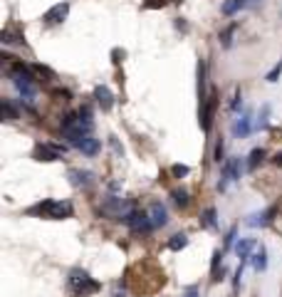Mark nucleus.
Listing matches in <instances>:
<instances>
[{"mask_svg": "<svg viewBox=\"0 0 282 297\" xmlns=\"http://www.w3.org/2000/svg\"><path fill=\"white\" fill-rule=\"evenodd\" d=\"M67 287H69V292L75 297H89V295H94V292L102 290V285H99L87 270H80V267H75V270L69 272Z\"/></svg>", "mask_w": 282, "mask_h": 297, "instance_id": "f257e3e1", "label": "nucleus"}, {"mask_svg": "<svg viewBox=\"0 0 282 297\" xmlns=\"http://www.w3.org/2000/svg\"><path fill=\"white\" fill-rule=\"evenodd\" d=\"M8 75H10L13 85L18 87V92H20L28 102H32L35 94H37V87H35V77H32V72H30L28 67H25L23 62H15V64L8 69Z\"/></svg>", "mask_w": 282, "mask_h": 297, "instance_id": "f03ea898", "label": "nucleus"}, {"mask_svg": "<svg viewBox=\"0 0 282 297\" xmlns=\"http://www.w3.org/2000/svg\"><path fill=\"white\" fill-rule=\"evenodd\" d=\"M30 215H40V218H52V220H62V218H69L75 213V208L69 201H40L37 206L28 208Z\"/></svg>", "mask_w": 282, "mask_h": 297, "instance_id": "7ed1b4c3", "label": "nucleus"}, {"mask_svg": "<svg viewBox=\"0 0 282 297\" xmlns=\"http://www.w3.org/2000/svg\"><path fill=\"white\" fill-rule=\"evenodd\" d=\"M134 210H136V208H134L131 201L119 198V196H107V198L102 201V206H99V213H102V215L114 218V220H124V223H126V218H129Z\"/></svg>", "mask_w": 282, "mask_h": 297, "instance_id": "20e7f679", "label": "nucleus"}, {"mask_svg": "<svg viewBox=\"0 0 282 297\" xmlns=\"http://www.w3.org/2000/svg\"><path fill=\"white\" fill-rule=\"evenodd\" d=\"M126 226H129L134 233H149V231H154L151 215H149V213H144V210H134V213L126 218Z\"/></svg>", "mask_w": 282, "mask_h": 297, "instance_id": "39448f33", "label": "nucleus"}, {"mask_svg": "<svg viewBox=\"0 0 282 297\" xmlns=\"http://www.w3.org/2000/svg\"><path fill=\"white\" fill-rule=\"evenodd\" d=\"M64 151H67V148L59 146V144H37L32 156H35L37 161H57V159H62Z\"/></svg>", "mask_w": 282, "mask_h": 297, "instance_id": "423d86ee", "label": "nucleus"}, {"mask_svg": "<svg viewBox=\"0 0 282 297\" xmlns=\"http://www.w3.org/2000/svg\"><path fill=\"white\" fill-rule=\"evenodd\" d=\"M216 107H218V97L216 92L208 94V99L200 104V126L203 131H210V121H213V114H216Z\"/></svg>", "mask_w": 282, "mask_h": 297, "instance_id": "0eeeda50", "label": "nucleus"}, {"mask_svg": "<svg viewBox=\"0 0 282 297\" xmlns=\"http://www.w3.org/2000/svg\"><path fill=\"white\" fill-rule=\"evenodd\" d=\"M67 13H69V3H57V5H52V8L45 13L42 20H45L47 25H59V23H64Z\"/></svg>", "mask_w": 282, "mask_h": 297, "instance_id": "6e6552de", "label": "nucleus"}, {"mask_svg": "<svg viewBox=\"0 0 282 297\" xmlns=\"http://www.w3.org/2000/svg\"><path fill=\"white\" fill-rule=\"evenodd\" d=\"M149 215H151L154 228H164V226L169 223V210H166V206H161L159 201H154V203L149 206Z\"/></svg>", "mask_w": 282, "mask_h": 297, "instance_id": "1a4fd4ad", "label": "nucleus"}, {"mask_svg": "<svg viewBox=\"0 0 282 297\" xmlns=\"http://www.w3.org/2000/svg\"><path fill=\"white\" fill-rule=\"evenodd\" d=\"M248 164L240 159V156H235V159H230L226 166H223V176L228 178V181H238V178L243 176V169H245Z\"/></svg>", "mask_w": 282, "mask_h": 297, "instance_id": "9d476101", "label": "nucleus"}, {"mask_svg": "<svg viewBox=\"0 0 282 297\" xmlns=\"http://www.w3.org/2000/svg\"><path fill=\"white\" fill-rule=\"evenodd\" d=\"M94 99H97V104L102 107V112H109L114 107V97L109 87H104V85H99V87H94Z\"/></svg>", "mask_w": 282, "mask_h": 297, "instance_id": "9b49d317", "label": "nucleus"}, {"mask_svg": "<svg viewBox=\"0 0 282 297\" xmlns=\"http://www.w3.org/2000/svg\"><path fill=\"white\" fill-rule=\"evenodd\" d=\"M92 178H94L92 171H82V169H72L69 171V181H72L75 188H87L92 183Z\"/></svg>", "mask_w": 282, "mask_h": 297, "instance_id": "f8f14e48", "label": "nucleus"}, {"mask_svg": "<svg viewBox=\"0 0 282 297\" xmlns=\"http://www.w3.org/2000/svg\"><path fill=\"white\" fill-rule=\"evenodd\" d=\"M253 250H255V240H253V238H243V240L235 245V253H238L240 263H245L248 258H253Z\"/></svg>", "mask_w": 282, "mask_h": 297, "instance_id": "ddd939ff", "label": "nucleus"}, {"mask_svg": "<svg viewBox=\"0 0 282 297\" xmlns=\"http://www.w3.org/2000/svg\"><path fill=\"white\" fill-rule=\"evenodd\" d=\"M275 213H277V208H267V210H262V213H255L250 215V220H248V226H267V223H272V218H275Z\"/></svg>", "mask_w": 282, "mask_h": 297, "instance_id": "4468645a", "label": "nucleus"}, {"mask_svg": "<svg viewBox=\"0 0 282 297\" xmlns=\"http://www.w3.org/2000/svg\"><path fill=\"white\" fill-rule=\"evenodd\" d=\"M75 148H80L82 154H87V156H94V154H99V148H102V144H99V139H94V136H85L80 144Z\"/></svg>", "mask_w": 282, "mask_h": 297, "instance_id": "2eb2a0df", "label": "nucleus"}, {"mask_svg": "<svg viewBox=\"0 0 282 297\" xmlns=\"http://www.w3.org/2000/svg\"><path fill=\"white\" fill-rule=\"evenodd\" d=\"M250 131H253V124H250V112H245L243 117L235 121V126H233V134H235V136H248Z\"/></svg>", "mask_w": 282, "mask_h": 297, "instance_id": "dca6fc26", "label": "nucleus"}, {"mask_svg": "<svg viewBox=\"0 0 282 297\" xmlns=\"http://www.w3.org/2000/svg\"><path fill=\"white\" fill-rule=\"evenodd\" d=\"M253 267L257 272H265V270H267V250H265L262 245L253 253Z\"/></svg>", "mask_w": 282, "mask_h": 297, "instance_id": "f3484780", "label": "nucleus"}, {"mask_svg": "<svg viewBox=\"0 0 282 297\" xmlns=\"http://www.w3.org/2000/svg\"><path fill=\"white\" fill-rule=\"evenodd\" d=\"M200 226L208 228V231H213V228L218 226V220H216V208H205V210H203V215H200Z\"/></svg>", "mask_w": 282, "mask_h": 297, "instance_id": "a211bd4d", "label": "nucleus"}, {"mask_svg": "<svg viewBox=\"0 0 282 297\" xmlns=\"http://www.w3.org/2000/svg\"><path fill=\"white\" fill-rule=\"evenodd\" d=\"M20 117V112H18V107L10 102V99H3V119L5 121H13V119Z\"/></svg>", "mask_w": 282, "mask_h": 297, "instance_id": "6ab92c4d", "label": "nucleus"}, {"mask_svg": "<svg viewBox=\"0 0 282 297\" xmlns=\"http://www.w3.org/2000/svg\"><path fill=\"white\" fill-rule=\"evenodd\" d=\"M248 5V0H226L223 3V15H235L238 10H243Z\"/></svg>", "mask_w": 282, "mask_h": 297, "instance_id": "aec40b11", "label": "nucleus"}, {"mask_svg": "<svg viewBox=\"0 0 282 297\" xmlns=\"http://www.w3.org/2000/svg\"><path fill=\"white\" fill-rule=\"evenodd\" d=\"M186 245H188V236H186V233H176V236L169 240V248H171V250H176V253H178V250H183Z\"/></svg>", "mask_w": 282, "mask_h": 297, "instance_id": "412c9836", "label": "nucleus"}, {"mask_svg": "<svg viewBox=\"0 0 282 297\" xmlns=\"http://www.w3.org/2000/svg\"><path fill=\"white\" fill-rule=\"evenodd\" d=\"M262 159H265V151H262V148H253L250 156H248V171H255L257 164H260Z\"/></svg>", "mask_w": 282, "mask_h": 297, "instance_id": "4be33fe9", "label": "nucleus"}, {"mask_svg": "<svg viewBox=\"0 0 282 297\" xmlns=\"http://www.w3.org/2000/svg\"><path fill=\"white\" fill-rule=\"evenodd\" d=\"M171 198H173V203H176L178 208H186V206H188V193H186L183 188L173 191V193H171Z\"/></svg>", "mask_w": 282, "mask_h": 297, "instance_id": "5701e85b", "label": "nucleus"}, {"mask_svg": "<svg viewBox=\"0 0 282 297\" xmlns=\"http://www.w3.org/2000/svg\"><path fill=\"white\" fill-rule=\"evenodd\" d=\"M267 117H270V104H262V112H260V119L255 121V129H265L267 126Z\"/></svg>", "mask_w": 282, "mask_h": 297, "instance_id": "b1692460", "label": "nucleus"}, {"mask_svg": "<svg viewBox=\"0 0 282 297\" xmlns=\"http://www.w3.org/2000/svg\"><path fill=\"white\" fill-rule=\"evenodd\" d=\"M235 28H238V25H230L228 30H223V32H221V42H223V47H230V37H233Z\"/></svg>", "mask_w": 282, "mask_h": 297, "instance_id": "393cba45", "label": "nucleus"}, {"mask_svg": "<svg viewBox=\"0 0 282 297\" xmlns=\"http://www.w3.org/2000/svg\"><path fill=\"white\" fill-rule=\"evenodd\" d=\"M280 75H282V59L275 64V67H272V69H270V72H267V82H277V77H280Z\"/></svg>", "mask_w": 282, "mask_h": 297, "instance_id": "a878e982", "label": "nucleus"}, {"mask_svg": "<svg viewBox=\"0 0 282 297\" xmlns=\"http://www.w3.org/2000/svg\"><path fill=\"white\" fill-rule=\"evenodd\" d=\"M171 171H173V176H176V178H181V176H188V171H191V169H188V166H183V164H176Z\"/></svg>", "mask_w": 282, "mask_h": 297, "instance_id": "bb28decb", "label": "nucleus"}, {"mask_svg": "<svg viewBox=\"0 0 282 297\" xmlns=\"http://www.w3.org/2000/svg\"><path fill=\"white\" fill-rule=\"evenodd\" d=\"M221 258H223V250H213V260H210V267H213V275L218 272V265H221Z\"/></svg>", "mask_w": 282, "mask_h": 297, "instance_id": "cd10ccee", "label": "nucleus"}, {"mask_svg": "<svg viewBox=\"0 0 282 297\" xmlns=\"http://www.w3.org/2000/svg\"><path fill=\"white\" fill-rule=\"evenodd\" d=\"M240 104H243V94H240V89H235V97H233L230 109H233V112H238V109H240Z\"/></svg>", "mask_w": 282, "mask_h": 297, "instance_id": "c85d7f7f", "label": "nucleus"}, {"mask_svg": "<svg viewBox=\"0 0 282 297\" xmlns=\"http://www.w3.org/2000/svg\"><path fill=\"white\" fill-rule=\"evenodd\" d=\"M166 3H169V0H146L144 5H146V8H164Z\"/></svg>", "mask_w": 282, "mask_h": 297, "instance_id": "c756f323", "label": "nucleus"}, {"mask_svg": "<svg viewBox=\"0 0 282 297\" xmlns=\"http://www.w3.org/2000/svg\"><path fill=\"white\" fill-rule=\"evenodd\" d=\"M223 151H226V148H223V141H218V144H216V161H218V164L223 161Z\"/></svg>", "mask_w": 282, "mask_h": 297, "instance_id": "7c9ffc66", "label": "nucleus"}, {"mask_svg": "<svg viewBox=\"0 0 282 297\" xmlns=\"http://www.w3.org/2000/svg\"><path fill=\"white\" fill-rule=\"evenodd\" d=\"M233 240H235V228H230V231H228V236H226V248H230V245H233Z\"/></svg>", "mask_w": 282, "mask_h": 297, "instance_id": "2f4dec72", "label": "nucleus"}, {"mask_svg": "<svg viewBox=\"0 0 282 297\" xmlns=\"http://www.w3.org/2000/svg\"><path fill=\"white\" fill-rule=\"evenodd\" d=\"M183 297H200V292H198V287H196V285H191V287L186 290V295H183Z\"/></svg>", "mask_w": 282, "mask_h": 297, "instance_id": "473e14b6", "label": "nucleus"}, {"mask_svg": "<svg viewBox=\"0 0 282 297\" xmlns=\"http://www.w3.org/2000/svg\"><path fill=\"white\" fill-rule=\"evenodd\" d=\"M112 297H126V292H124V290L116 285V287H114V292H112Z\"/></svg>", "mask_w": 282, "mask_h": 297, "instance_id": "72a5a7b5", "label": "nucleus"}, {"mask_svg": "<svg viewBox=\"0 0 282 297\" xmlns=\"http://www.w3.org/2000/svg\"><path fill=\"white\" fill-rule=\"evenodd\" d=\"M272 161H275V164H277V166H282V154H277V156H275V159H272Z\"/></svg>", "mask_w": 282, "mask_h": 297, "instance_id": "f704fd0d", "label": "nucleus"}, {"mask_svg": "<svg viewBox=\"0 0 282 297\" xmlns=\"http://www.w3.org/2000/svg\"><path fill=\"white\" fill-rule=\"evenodd\" d=\"M255 3H260V0H248V5H255Z\"/></svg>", "mask_w": 282, "mask_h": 297, "instance_id": "c9c22d12", "label": "nucleus"}]
</instances>
